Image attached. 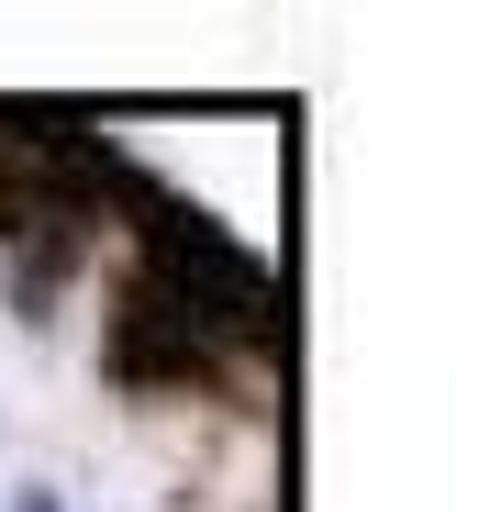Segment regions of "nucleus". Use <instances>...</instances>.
Segmentation results:
<instances>
[{"label":"nucleus","mask_w":501,"mask_h":512,"mask_svg":"<svg viewBox=\"0 0 501 512\" xmlns=\"http://www.w3.org/2000/svg\"><path fill=\"white\" fill-rule=\"evenodd\" d=\"M12 512H56V490H12Z\"/></svg>","instance_id":"f257e3e1"}]
</instances>
